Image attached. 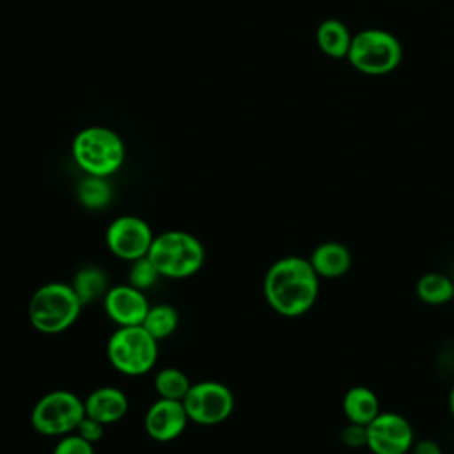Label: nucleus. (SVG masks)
I'll return each instance as SVG.
<instances>
[{
  "mask_svg": "<svg viewBox=\"0 0 454 454\" xmlns=\"http://www.w3.org/2000/svg\"><path fill=\"white\" fill-rule=\"evenodd\" d=\"M192 383L188 376L176 367H165L154 376V390L158 397H163V399L183 401Z\"/></svg>",
  "mask_w": 454,
  "mask_h": 454,
  "instance_id": "21",
  "label": "nucleus"
},
{
  "mask_svg": "<svg viewBox=\"0 0 454 454\" xmlns=\"http://www.w3.org/2000/svg\"><path fill=\"white\" fill-rule=\"evenodd\" d=\"M419 300L431 307H440L454 300V280L442 271H427L415 284Z\"/></svg>",
  "mask_w": 454,
  "mask_h": 454,
  "instance_id": "16",
  "label": "nucleus"
},
{
  "mask_svg": "<svg viewBox=\"0 0 454 454\" xmlns=\"http://www.w3.org/2000/svg\"><path fill=\"white\" fill-rule=\"evenodd\" d=\"M447 404H449V411H450V415L454 417V385H452V387H450V390H449Z\"/></svg>",
  "mask_w": 454,
  "mask_h": 454,
  "instance_id": "27",
  "label": "nucleus"
},
{
  "mask_svg": "<svg viewBox=\"0 0 454 454\" xmlns=\"http://www.w3.org/2000/svg\"><path fill=\"white\" fill-rule=\"evenodd\" d=\"M129 280L128 284H131L133 287L137 289H147L151 286L156 284V280L161 277L160 271L156 270V266L149 261V257H140L137 261L131 262V268H129V273H128Z\"/></svg>",
  "mask_w": 454,
  "mask_h": 454,
  "instance_id": "22",
  "label": "nucleus"
},
{
  "mask_svg": "<svg viewBox=\"0 0 454 454\" xmlns=\"http://www.w3.org/2000/svg\"><path fill=\"white\" fill-rule=\"evenodd\" d=\"M78 436H82L83 440H87L89 443H96V442H99L101 438H103V433H105V424L103 422H99V420H96V419H92V417H83L82 420H80V424H78V427H76V431H74Z\"/></svg>",
  "mask_w": 454,
  "mask_h": 454,
  "instance_id": "25",
  "label": "nucleus"
},
{
  "mask_svg": "<svg viewBox=\"0 0 454 454\" xmlns=\"http://www.w3.org/2000/svg\"><path fill=\"white\" fill-rule=\"evenodd\" d=\"M415 442L411 422L395 411H380L367 424V449L372 454H408Z\"/></svg>",
  "mask_w": 454,
  "mask_h": 454,
  "instance_id": "10",
  "label": "nucleus"
},
{
  "mask_svg": "<svg viewBox=\"0 0 454 454\" xmlns=\"http://www.w3.org/2000/svg\"><path fill=\"white\" fill-rule=\"evenodd\" d=\"M183 404L192 422L216 426L231 417L234 410V395L231 388L220 381H199L192 383Z\"/></svg>",
  "mask_w": 454,
  "mask_h": 454,
  "instance_id": "8",
  "label": "nucleus"
},
{
  "mask_svg": "<svg viewBox=\"0 0 454 454\" xmlns=\"http://www.w3.org/2000/svg\"><path fill=\"white\" fill-rule=\"evenodd\" d=\"M83 305L71 284L48 282L41 286L28 301L30 325L41 333H60L73 326Z\"/></svg>",
  "mask_w": 454,
  "mask_h": 454,
  "instance_id": "2",
  "label": "nucleus"
},
{
  "mask_svg": "<svg viewBox=\"0 0 454 454\" xmlns=\"http://www.w3.org/2000/svg\"><path fill=\"white\" fill-rule=\"evenodd\" d=\"M105 239L115 257L133 262L149 254L154 234L145 220L133 215H122L110 222Z\"/></svg>",
  "mask_w": 454,
  "mask_h": 454,
  "instance_id": "9",
  "label": "nucleus"
},
{
  "mask_svg": "<svg viewBox=\"0 0 454 454\" xmlns=\"http://www.w3.org/2000/svg\"><path fill=\"white\" fill-rule=\"evenodd\" d=\"M105 312L117 326H138L144 323L149 310V301L142 289L133 287L131 284L114 286L106 291Z\"/></svg>",
  "mask_w": 454,
  "mask_h": 454,
  "instance_id": "12",
  "label": "nucleus"
},
{
  "mask_svg": "<svg viewBox=\"0 0 454 454\" xmlns=\"http://www.w3.org/2000/svg\"><path fill=\"white\" fill-rule=\"evenodd\" d=\"M342 411L348 422L367 426L381 411L376 392L365 385H355L342 397Z\"/></svg>",
  "mask_w": 454,
  "mask_h": 454,
  "instance_id": "15",
  "label": "nucleus"
},
{
  "mask_svg": "<svg viewBox=\"0 0 454 454\" xmlns=\"http://www.w3.org/2000/svg\"><path fill=\"white\" fill-rule=\"evenodd\" d=\"M188 420L183 401L158 397L145 411L144 429L156 442H172L183 434Z\"/></svg>",
  "mask_w": 454,
  "mask_h": 454,
  "instance_id": "11",
  "label": "nucleus"
},
{
  "mask_svg": "<svg viewBox=\"0 0 454 454\" xmlns=\"http://www.w3.org/2000/svg\"><path fill=\"white\" fill-rule=\"evenodd\" d=\"M110 364L122 374L142 376L158 358V340L142 326H119L106 342Z\"/></svg>",
  "mask_w": 454,
  "mask_h": 454,
  "instance_id": "5",
  "label": "nucleus"
},
{
  "mask_svg": "<svg viewBox=\"0 0 454 454\" xmlns=\"http://www.w3.org/2000/svg\"><path fill=\"white\" fill-rule=\"evenodd\" d=\"M399 41L383 30H362L351 37L348 59L355 69L365 74H385L401 62Z\"/></svg>",
  "mask_w": 454,
  "mask_h": 454,
  "instance_id": "7",
  "label": "nucleus"
},
{
  "mask_svg": "<svg viewBox=\"0 0 454 454\" xmlns=\"http://www.w3.org/2000/svg\"><path fill=\"white\" fill-rule=\"evenodd\" d=\"M78 200L87 209H103L112 200V186L106 177L87 176L78 184Z\"/></svg>",
  "mask_w": 454,
  "mask_h": 454,
  "instance_id": "20",
  "label": "nucleus"
},
{
  "mask_svg": "<svg viewBox=\"0 0 454 454\" xmlns=\"http://www.w3.org/2000/svg\"><path fill=\"white\" fill-rule=\"evenodd\" d=\"M179 325V314L177 310L168 305V303H158V305H151L147 314H145V319L142 323V326L156 339V340H161V339H167L170 337L176 328Z\"/></svg>",
  "mask_w": 454,
  "mask_h": 454,
  "instance_id": "19",
  "label": "nucleus"
},
{
  "mask_svg": "<svg viewBox=\"0 0 454 454\" xmlns=\"http://www.w3.org/2000/svg\"><path fill=\"white\" fill-rule=\"evenodd\" d=\"M410 454H443V450L438 442H434L431 438H422V440L413 442Z\"/></svg>",
  "mask_w": 454,
  "mask_h": 454,
  "instance_id": "26",
  "label": "nucleus"
},
{
  "mask_svg": "<svg viewBox=\"0 0 454 454\" xmlns=\"http://www.w3.org/2000/svg\"><path fill=\"white\" fill-rule=\"evenodd\" d=\"M83 404L85 415L103 422L105 426L119 422L128 411V397L117 387H99L92 390Z\"/></svg>",
  "mask_w": 454,
  "mask_h": 454,
  "instance_id": "14",
  "label": "nucleus"
},
{
  "mask_svg": "<svg viewBox=\"0 0 454 454\" xmlns=\"http://www.w3.org/2000/svg\"><path fill=\"white\" fill-rule=\"evenodd\" d=\"M73 158L87 176L108 177L124 161V144L121 137L103 126L82 129L73 140Z\"/></svg>",
  "mask_w": 454,
  "mask_h": 454,
  "instance_id": "4",
  "label": "nucleus"
},
{
  "mask_svg": "<svg viewBox=\"0 0 454 454\" xmlns=\"http://www.w3.org/2000/svg\"><path fill=\"white\" fill-rule=\"evenodd\" d=\"M85 417L83 401L71 390H51L32 408L30 424L43 436H64L74 433Z\"/></svg>",
  "mask_w": 454,
  "mask_h": 454,
  "instance_id": "6",
  "label": "nucleus"
},
{
  "mask_svg": "<svg viewBox=\"0 0 454 454\" xmlns=\"http://www.w3.org/2000/svg\"><path fill=\"white\" fill-rule=\"evenodd\" d=\"M340 443L348 449L367 447V426L348 422L340 431Z\"/></svg>",
  "mask_w": 454,
  "mask_h": 454,
  "instance_id": "24",
  "label": "nucleus"
},
{
  "mask_svg": "<svg viewBox=\"0 0 454 454\" xmlns=\"http://www.w3.org/2000/svg\"><path fill=\"white\" fill-rule=\"evenodd\" d=\"M317 44L326 55L333 59H342L348 57L351 35L344 23H340L339 20H326L317 28Z\"/></svg>",
  "mask_w": 454,
  "mask_h": 454,
  "instance_id": "18",
  "label": "nucleus"
},
{
  "mask_svg": "<svg viewBox=\"0 0 454 454\" xmlns=\"http://www.w3.org/2000/svg\"><path fill=\"white\" fill-rule=\"evenodd\" d=\"M51 454H94V445L76 433H69L60 436Z\"/></svg>",
  "mask_w": 454,
  "mask_h": 454,
  "instance_id": "23",
  "label": "nucleus"
},
{
  "mask_svg": "<svg viewBox=\"0 0 454 454\" xmlns=\"http://www.w3.org/2000/svg\"><path fill=\"white\" fill-rule=\"evenodd\" d=\"M452 301H454V300H452Z\"/></svg>",
  "mask_w": 454,
  "mask_h": 454,
  "instance_id": "28",
  "label": "nucleus"
},
{
  "mask_svg": "<svg viewBox=\"0 0 454 454\" xmlns=\"http://www.w3.org/2000/svg\"><path fill=\"white\" fill-rule=\"evenodd\" d=\"M147 257L161 277L188 278L202 268L206 248L190 232L165 231L154 236Z\"/></svg>",
  "mask_w": 454,
  "mask_h": 454,
  "instance_id": "3",
  "label": "nucleus"
},
{
  "mask_svg": "<svg viewBox=\"0 0 454 454\" xmlns=\"http://www.w3.org/2000/svg\"><path fill=\"white\" fill-rule=\"evenodd\" d=\"M71 287L83 307L99 298H105L106 291L110 289L106 273L98 266H85L78 270L71 282Z\"/></svg>",
  "mask_w": 454,
  "mask_h": 454,
  "instance_id": "17",
  "label": "nucleus"
},
{
  "mask_svg": "<svg viewBox=\"0 0 454 454\" xmlns=\"http://www.w3.org/2000/svg\"><path fill=\"white\" fill-rule=\"evenodd\" d=\"M319 280L309 257L286 255L268 268L262 293L277 314L298 317L314 307L319 294Z\"/></svg>",
  "mask_w": 454,
  "mask_h": 454,
  "instance_id": "1",
  "label": "nucleus"
},
{
  "mask_svg": "<svg viewBox=\"0 0 454 454\" xmlns=\"http://www.w3.org/2000/svg\"><path fill=\"white\" fill-rule=\"evenodd\" d=\"M309 261L319 278L335 280L349 271L353 257L344 243L323 241L310 252Z\"/></svg>",
  "mask_w": 454,
  "mask_h": 454,
  "instance_id": "13",
  "label": "nucleus"
}]
</instances>
